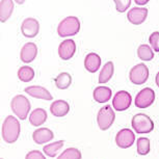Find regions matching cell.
<instances>
[{"label":"cell","instance_id":"26","mask_svg":"<svg viewBox=\"0 0 159 159\" xmlns=\"http://www.w3.org/2000/svg\"><path fill=\"white\" fill-rule=\"evenodd\" d=\"M136 149L137 153L142 156L148 155L151 150V143H150V139L147 137H139L136 140Z\"/></svg>","mask_w":159,"mask_h":159},{"label":"cell","instance_id":"12","mask_svg":"<svg viewBox=\"0 0 159 159\" xmlns=\"http://www.w3.org/2000/svg\"><path fill=\"white\" fill-rule=\"evenodd\" d=\"M148 17V10L145 7H133L127 13V19L133 25H140Z\"/></svg>","mask_w":159,"mask_h":159},{"label":"cell","instance_id":"4","mask_svg":"<svg viewBox=\"0 0 159 159\" xmlns=\"http://www.w3.org/2000/svg\"><path fill=\"white\" fill-rule=\"evenodd\" d=\"M131 125L133 130L137 134H147L153 131L154 129V122L152 119L143 113H137L132 118Z\"/></svg>","mask_w":159,"mask_h":159},{"label":"cell","instance_id":"30","mask_svg":"<svg viewBox=\"0 0 159 159\" xmlns=\"http://www.w3.org/2000/svg\"><path fill=\"white\" fill-rule=\"evenodd\" d=\"M25 159H46L44 154L41 151L34 150V151L28 152L25 156Z\"/></svg>","mask_w":159,"mask_h":159},{"label":"cell","instance_id":"19","mask_svg":"<svg viewBox=\"0 0 159 159\" xmlns=\"http://www.w3.org/2000/svg\"><path fill=\"white\" fill-rule=\"evenodd\" d=\"M13 0H1L0 1V22L4 23L10 19L14 11Z\"/></svg>","mask_w":159,"mask_h":159},{"label":"cell","instance_id":"23","mask_svg":"<svg viewBox=\"0 0 159 159\" xmlns=\"http://www.w3.org/2000/svg\"><path fill=\"white\" fill-rule=\"evenodd\" d=\"M137 56L143 61H150L154 58V50L149 45L143 44L137 49Z\"/></svg>","mask_w":159,"mask_h":159},{"label":"cell","instance_id":"11","mask_svg":"<svg viewBox=\"0 0 159 159\" xmlns=\"http://www.w3.org/2000/svg\"><path fill=\"white\" fill-rule=\"evenodd\" d=\"M76 52V43L73 40H65L58 46V55L62 61H69Z\"/></svg>","mask_w":159,"mask_h":159},{"label":"cell","instance_id":"28","mask_svg":"<svg viewBox=\"0 0 159 159\" xmlns=\"http://www.w3.org/2000/svg\"><path fill=\"white\" fill-rule=\"evenodd\" d=\"M116 3V10L119 13H125L130 7L131 0H113Z\"/></svg>","mask_w":159,"mask_h":159},{"label":"cell","instance_id":"9","mask_svg":"<svg viewBox=\"0 0 159 159\" xmlns=\"http://www.w3.org/2000/svg\"><path fill=\"white\" fill-rule=\"evenodd\" d=\"M132 97L128 92L120 91L116 93L112 99V106L116 111H124L130 107Z\"/></svg>","mask_w":159,"mask_h":159},{"label":"cell","instance_id":"3","mask_svg":"<svg viewBox=\"0 0 159 159\" xmlns=\"http://www.w3.org/2000/svg\"><path fill=\"white\" fill-rule=\"evenodd\" d=\"M11 108L15 115L19 118V120H26L29 111H30L31 105L25 96L17 95L11 102Z\"/></svg>","mask_w":159,"mask_h":159},{"label":"cell","instance_id":"6","mask_svg":"<svg viewBox=\"0 0 159 159\" xmlns=\"http://www.w3.org/2000/svg\"><path fill=\"white\" fill-rule=\"evenodd\" d=\"M129 78L133 84L142 85L149 78V69L146 65L139 64L134 66L129 72Z\"/></svg>","mask_w":159,"mask_h":159},{"label":"cell","instance_id":"20","mask_svg":"<svg viewBox=\"0 0 159 159\" xmlns=\"http://www.w3.org/2000/svg\"><path fill=\"white\" fill-rule=\"evenodd\" d=\"M47 118L48 116L46 110L43 108H37L29 116V123L34 127H39V126H42L47 121Z\"/></svg>","mask_w":159,"mask_h":159},{"label":"cell","instance_id":"33","mask_svg":"<svg viewBox=\"0 0 159 159\" xmlns=\"http://www.w3.org/2000/svg\"><path fill=\"white\" fill-rule=\"evenodd\" d=\"M15 2H16V3H18L19 5H21V4H23L24 2H25V0H14Z\"/></svg>","mask_w":159,"mask_h":159},{"label":"cell","instance_id":"13","mask_svg":"<svg viewBox=\"0 0 159 159\" xmlns=\"http://www.w3.org/2000/svg\"><path fill=\"white\" fill-rule=\"evenodd\" d=\"M38 55V47L34 43H26L21 49L20 58L21 61L25 64H29V62L34 61Z\"/></svg>","mask_w":159,"mask_h":159},{"label":"cell","instance_id":"8","mask_svg":"<svg viewBox=\"0 0 159 159\" xmlns=\"http://www.w3.org/2000/svg\"><path fill=\"white\" fill-rule=\"evenodd\" d=\"M135 143V134L131 129L125 128L120 130L116 135V143L119 148L127 149L133 146Z\"/></svg>","mask_w":159,"mask_h":159},{"label":"cell","instance_id":"17","mask_svg":"<svg viewBox=\"0 0 159 159\" xmlns=\"http://www.w3.org/2000/svg\"><path fill=\"white\" fill-rule=\"evenodd\" d=\"M111 96L112 91L108 86H97L94 89V93H93L94 100L98 103H106L107 101L110 100Z\"/></svg>","mask_w":159,"mask_h":159},{"label":"cell","instance_id":"5","mask_svg":"<svg viewBox=\"0 0 159 159\" xmlns=\"http://www.w3.org/2000/svg\"><path fill=\"white\" fill-rule=\"evenodd\" d=\"M115 119L116 113L113 111V109L110 107V105H105L99 110L97 115V123L99 128L102 131L108 130L115 122Z\"/></svg>","mask_w":159,"mask_h":159},{"label":"cell","instance_id":"10","mask_svg":"<svg viewBox=\"0 0 159 159\" xmlns=\"http://www.w3.org/2000/svg\"><path fill=\"white\" fill-rule=\"evenodd\" d=\"M40 31V23L34 18H26L21 24V32L25 38H34Z\"/></svg>","mask_w":159,"mask_h":159},{"label":"cell","instance_id":"16","mask_svg":"<svg viewBox=\"0 0 159 159\" xmlns=\"http://www.w3.org/2000/svg\"><path fill=\"white\" fill-rule=\"evenodd\" d=\"M24 92L27 93L29 96L37 99H42V100H46V101H51L52 100V95L50 94L49 91L47 89L43 88L40 85H31L27 86Z\"/></svg>","mask_w":159,"mask_h":159},{"label":"cell","instance_id":"34","mask_svg":"<svg viewBox=\"0 0 159 159\" xmlns=\"http://www.w3.org/2000/svg\"><path fill=\"white\" fill-rule=\"evenodd\" d=\"M0 159H3V158H0Z\"/></svg>","mask_w":159,"mask_h":159},{"label":"cell","instance_id":"18","mask_svg":"<svg viewBox=\"0 0 159 159\" xmlns=\"http://www.w3.org/2000/svg\"><path fill=\"white\" fill-rule=\"evenodd\" d=\"M84 67L89 73H95L101 67V57L97 53H89L84 59Z\"/></svg>","mask_w":159,"mask_h":159},{"label":"cell","instance_id":"32","mask_svg":"<svg viewBox=\"0 0 159 159\" xmlns=\"http://www.w3.org/2000/svg\"><path fill=\"white\" fill-rule=\"evenodd\" d=\"M155 82L156 84H157V86L159 88V72L157 73V75H156V78H155Z\"/></svg>","mask_w":159,"mask_h":159},{"label":"cell","instance_id":"27","mask_svg":"<svg viewBox=\"0 0 159 159\" xmlns=\"http://www.w3.org/2000/svg\"><path fill=\"white\" fill-rule=\"evenodd\" d=\"M81 157H82L81 152L78 149L68 148L58 156L57 159H81Z\"/></svg>","mask_w":159,"mask_h":159},{"label":"cell","instance_id":"2","mask_svg":"<svg viewBox=\"0 0 159 159\" xmlns=\"http://www.w3.org/2000/svg\"><path fill=\"white\" fill-rule=\"evenodd\" d=\"M80 30V21L77 17L70 16L59 22L57 26V34L61 38L73 37Z\"/></svg>","mask_w":159,"mask_h":159},{"label":"cell","instance_id":"31","mask_svg":"<svg viewBox=\"0 0 159 159\" xmlns=\"http://www.w3.org/2000/svg\"><path fill=\"white\" fill-rule=\"evenodd\" d=\"M134 1H135V3L139 5H145L148 3L150 0H134Z\"/></svg>","mask_w":159,"mask_h":159},{"label":"cell","instance_id":"22","mask_svg":"<svg viewBox=\"0 0 159 159\" xmlns=\"http://www.w3.org/2000/svg\"><path fill=\"white\" fill-rule=\"evenodd\" d=\"M56 88L59 89H67L70 88L72 83V76L67 72H62L54 78Z\"/></svg>","mask_w":159,"mask_h":159},{"label":"cell","instance_id":"15","mask_svg":"<svg viewBox=\"0 0 159 159\" xmlns=\"http://www.w3.org/2000/svg\"><path fill=\"white\" fill-rule=\"evenodd\" d=\"M70 111V105L65 100L53 101L50 105V112L56 118H62Z\"/></svg>","mask_w":159,"mask_h":159},{"label":"cell","instance_id":"14","mask_svg":"<svg viewBox=\"0 0 159 159\" xmlns=\"http://www.w3.org/2000/svg\"><path fill=\"white\" fill-rule=\"evenodd\" d=\"M54 137V133L49 128H39L32 133V139L38 145H44L49 143Z\"/></svg>","mask_w":159,"mask_h":159},{"label":"cell","instance_id":"21","mask_svg":"<svg viewBox=\"0 0 159 159\" xmlns=\"http://www.w3.org/2000/svg\"><path fill=\"white\" fill-rule=\"evenodd\" d=\"M113 73H115V66H113V62L107 61L106 64L103 66L100 74H99V83H100V84L107 83L111 79V77L113 76Z\"/></svg>","mask_w":159,"mask_h":159},{"label":"cell","instance_id":"1","mask_svg":"<svg viewBox=\"0 0 159 159\" xmlns=\"http://www.w3.org/2000/svg\"><path fill=\"white\" fill-rule=\"evenodd\" d=\"M20 132H21V125L19 123V120L13 116H7L3 121V124H2V128H1L2 139L7 143H14L19 139Z\"/></svg>","mask_w":159,"mask_h":159},{"label":"cell","instance_id":"7","mask_svg":"<svg viewBox=\"0 0 159 159\" xmlns=\"http://www.w3.org/2000/svg\"><path fill=\"white\" fill-rule=\"evenodd\" d=\"M155 101V92L151 88H145L136 95L134 104L137 108H148Z\"/></svg>","mask_w":159,"mask_h":159},{"label":"cell","instance_id":"25","mask_svg":"<svg viewBox=\"0 0 159 159\" xmlns=\"http://www.w3.org/2000/svg\"><path fill=\"white\" fill-rule=\"evenodd\" d=\"M34 70L28 66H23L18 70V78L22 82H30L34 78Z\"/></svg>","mask_w":159,"mask_h":159},{"label":"cell","instance_id":"24","mask_svg":"<svg viewBox=\"0 0 159 159\" xmlns=\"http://www.w3.org/2000/svg\"><path fill=\"white\" fill-rule=\"evenodd\" d=\"M65 145V142L64 140H57L55 143H48V145L44 146L43 148V151H44V154H46L47 156L49 157H55L57 155V153L59 152L62 147Z\"/></svg>","mask_w":159,"mask_h":159},{"label":"cell","instance_id":"29","mask_svg":"<svg viewBox=\"0 0 159 159\" xmlns=\"http://www.w3.org/2000/svg\"><path fill=\"white\" fill-rule=\"evenodd\" d=\"M149 43L155 52H159V31L152 32L149 37Z\"/></svg>","mask_w":159,"mask_h":159}]
</instances>
